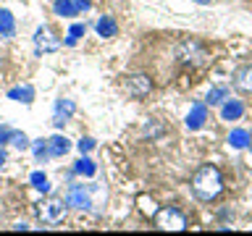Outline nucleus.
I'll list each match as a JSON object with an SVG mask.
<instances>
[{"mask_svg":"<svg viewBox=\"0 0 252 236\" xmlns=\"http://www.w3.org/2000/svg\"><path fill=\"white\" fill-rule=\"evenodd\" d=\"M223 189V176L216 165H202L200 171L194 173L192 178V192L200 197V200H216Z\"/></svg>","mask_w":252,"mask_h":236,"instance_id":"f257e3e1","label":"nucleus"},{"mask_svg":"<svg viewBox=\"0 0 252 236\" xmlns=\"http://www.w3.org/2000/svg\"><path fill=\"white\" fill-rule=\"evenodd\" d=\"M37 215L45 220V223H61L66 218V200H58V197H50L37 207Z\"/></svg>","mask_w":252,"mask_h":236,"instance_id":"f03ea898","label":"nucleus"},{"mask_svg":"<svg viewBox=\"0 0 252 236\" xmlns=\"http://www.w3.org/2000/svg\"><path fill=\"white\" fill-rule=\"evenodd\" d=\"M155 226L163 228V231H184V228H187V220H184V215H181L179 210L163 207V210L155 212Z\"/></svg>","mask_w":252,"mask_h":236,"instance_id":"7ed1b4c3","label":"nucleus"},{"mask_svg":"<svg viewBox=\"0 0 252 236\" xmlns=\"http://www.w3.org/2000/svg\"><path fill=\"white\" fill-rule=\"evenodd\" d=\"M66 205L68 207H76V210H90L92 207V194L90 189L82 186V184H74L66 189Z\"/></svg>","mask_w":252,"mask_h":236,"instance_id":"20e7f679","label":"nucleus"},{"mask_svg":"<svg viewBox=\"0 0 252 236\" xmlns=\"http://www.w3.org/2000/svg\"><path fill=\"white\" fill-rule=\"evenodd\" d=\"M179 58L184 63H197V66H205L208 63V53H205L202 45L197 42H181L179 45Z\"/></svg>","mask_w":252,"mask_h":236,"instance_id":"39448f33","label":"nucleus"},{"mask_svg":"<svg viewBox=\"0 0 252 236\" xmlns=\"http://www.w3.org/2000/svg\"><path fill=\"white\" fill-rule=\"evenodd\" d=\"M34 47H37V53H55L61 47V39L53 34V29L39 27L34 31Z\"/></svg>","mask_w":252,"mask_h":236,"instance_id":"423d86ee","label":"nucleus"},{"mask_svg":"<svg viewBox=\"0 0 252 236\" xmlns=\"http://www.w3.org/2000/svg\"><path fill=\"white\" fill-rule=\"evenodd\" d=\"M205 121H208V108H205V102H194L192 110H189V116H187V129L197 131L205 126Z\"/></svg>","mask_w":252,"mask_h":236,"instance_id":"0eeeda50","label":"nucleus"},{"mask_svg":"<svg viewBox=\"0 0 252 236\" xmlns=\"http://www.w3.org/2000/svg\"><path fill=\"white\" fill-rule=\"evenodd\" d=\"M74 110H76L74 102L66 100V97H61L58 102H55V116H53V123H55V126H63V123H66L71 116H74Z\"/></svg>","mask_w":252,"mask_h":236,"instance_id":"6e6552de","label":"nucleus"},{"mask_svg":"<svg viewBox=\"0 0 252 236\" xmlns=\"http://www.w3.org/2000/svg\"><path fill=\"white\" fill-rule=\"evenodd\" d=\"M234 87L244 94H252V66H244L234 74Z\"/></svg>","mask_w":252,"mask_h":236,"instance_id":"1a4fd4ad","label":"nucleus"},{"mask_svg":"<svg viewBox=\"0 0 252 236\" xmlns=\"http://www.w3.org/2000/svg\"><path fill=\"white\" fill-rule=\"evenodd\" d=\"M126 92L134 94V97H142V94H147L150 92V79L147 76H131L129 82H126Z\"/></svg>","mask_w":252,"mask_h":236,"instance_id":"9d476101","label":"nucleus"},{"mask_svg":"<svg viewBox=\"0 0 252 236\" xmlns=\"http://www.w3.org/2000/svg\"><path fill=\"white\" fill-rule=\"evenodd\" d=\"M16 31V21H13V13L0 8V39H11Z\"/></svg>","mask_w":252,"mask_h":236,"instance_id":"9b49d317","label":"nucleus"},{"mask_svg":"<svg viewBox=\"0 0 252 236\" xmlns=\"http://www.w3.org/2000/svg\"><path fill=\"white\" fill-rule=\"evenodd\" d=\"M242 113H244V105L239 100H228V102H223V108H220L223 121H236V118H242Z\"/></svg>","mask_w":252,"mask_h":236,"instance_id":"f8f14e48","label":"nucleus"},{"mask_svg":"<svg viewBox=\"0 0 252 236\" xmlns=\"http://www.w3.org/2000/svg\"><path fill=\"white\" fill-rule=\"evenodd\" d=\"M68 149H71V145H68L66 137H53V139H47V152H50L53 157H63Z\"/></svg>","mask_w":252,"mask_h":236,"instance_id":"ddd939ff","label":"nucleus"},{"mask_svg":"<svg viewBox=\"0 0 252 236\" xmlns=\"http://www.w3.org/2000/svg\"><path fill=\"white\" fill-rule=\"evenodd\" d=\"M8 97L16 100V102H24V105H29V102L34 100V89H32L29 84H24V87H13V89L8 92Z\"/></svg>","mask_w":252,"mask_h":236,"instance_id":"4468645a","label":"nucleus"},{"mask_svg":"<svg viewBox=\"0 0 252 236\" xmlns=\"http://www.w3.org/2000/svg\"><path fill=\"white\" fill-rule=\"evenodd\" d=\"M116 31H118V24L110 19V16H102V19L97 21V34L100 37H116Z\"/></svg>","mask_w":252,"mask_h":236,"instance_id":"2eb2a0df","label":"nucleus"},{"mask_svg":"<svg viewBox=\"0 0 252 236\" xmlns=\"http://www.w3.org/2000/svg\"><path fill=\"white\" fill-rule=\"evenodd\" d=\"M247 142H250V134L244 131V129H234L231 134H228V145H231V147H236V149L247 147Z\"/></svg>","mask_w":252,"mask_h":236,"instance_id":"dca6fc26","label":"nucleus"},{"mask_svg":"<svg viewBox=\"0 0 252 236\" xmlns=\"http://www.w3.org/2000/svg\"><path fill=\"white\" fill-rule=\"evenodd\" d=\"M79 176H94V173H97V165H94L90 157H82V160L76 163V168H74Z\"/></svg>","mask_w":252,"mask_h":236,"instance_id":"f3484780","label":"nucleus"},{"mask_svg":"<svg viewBox=\"0 0 252 236\" xmlns=\"http://www.w3.org/2000/svg\"><path fill=\"white\" fill-rule=\"evenodd\" d=\"M228 97V89L226 87H213V89L208 92V105H220Z\"/></svg>","mask_w":252,"mask_h":236,"instance_id":"a211bd4d","label":"nucleus"},{"mask_svg":"<svg viewBox=\"0 0 252 236\" xmlns=\"http://www.w3.org/2000/svg\"><path fill=\"white\" fill-rule=\"evenodd\" d=\"M76 3H71V0H55V13L58 16H76Z\"/></svg>","mask_w":252,"mask_h":236,"instance_id":"6ab92c4d","label":"nucleus"},{"mask_svg":"<svg viewBox=\"0 0 252 236\" xmlns=\"http://www.w3.org/2000/svg\"><path fill=\"white\" fill-rule=\"evenodd\" d=\"M84 31H87V27L84 24H74V27L68 29V37H66V45H76L79 39L84 37Z\"/></svg>","mask_w":252,"mask_h":236,"instance_id":"aec40b11","label":"nucleus"},{"mask_svg":"<svg viewBox=\"0 0 252 236\" xmlns=\"http://www.w3.org/2000/svg\"><path fill=\"white\" fill-rule=\"evenodd\" d=\"M29 181H32V186H34L37 192H47V189H50V184H47V176H45V173H39V171L32 173Z\"/></svg>","mask_w":252,"mask_h":236,"instance_id":"412c9836","label":"nucleus"},{"mask_svg":"<svg viewBox=\"0 0 252 236\" xmlns=\"http://www.w3.org/2000/svg\"><path fill=\"white\" fill-rule=\"evenodd\" d=\"M11 145H13V147H19V149H27V147H29L27 134H24V131H13V134H11Z\"/></svg>","mask_w":252,"mask_h":236,"instance_id":"4be33fe9","label":"nucleus"},{"mask_svg":"<svg viewBox=\"0 0 252 236\" xmlns=\"http://www.w3.org/2000/svg\"><path fill=\"white\" fill-rule=\"evenodd\" d=\"M32 147H34V157H37V160H45V157L50 155V152H47V142H42V139H37Z\"/></svg>","mask_w":252,"mask_h":236,"instance_id":"5701e85b","label":"nucleus"},{"mask_svg":"<svg viewBox=\"0 0 252 236\" xmlns=\"http://www.w3.org/2000/svg\"><path fill=\"white\" fill-rule=\"evenodd\" d=\"M139 207H142V212H147V215H155V205H153V200H147V197H139Z\"/></svg>","mask_w":252,"mask_h":236,"instance_id":"b1692460","label":"nucleus"},{"mask_svg":"<svg viewBox=\"0 0 252 236\" xmlns=\"http://www.w3.org/2000/svg\"><path fill=\"white\" fill-rule=\"evenodd\" d=\"M92 147H94V139H90V137L79 139V152H82V155H87V152H90Z\"/></svg>","mask_w":252,"mask_h":236,"instance_id":"393cba45","label":"nucleus"},{"mask_svg":"<svg viewBox=\"0 0 252 236\" xmlns=\"http://www.w3.org/2000/svg\"><path fill=\"white\" fill-rule=\"evenodd\" d=\"M11 134H13V129H11V126H0V145H5V142H11Z\"/></svg>","mask_w":252,"mask_h":236,"instance_id":"a878e982","label":"nucleus"},{"mask_svg":"<svg viewBox=\"0 0 252 236\" xmlns=\"http://www.w3.org/2000/svg\"><path fill=\"white\" fill-rule=\"evenodd\" d=\"M74 3H76V8H79V11H90V8H92V3H90V0H74Z\"/></svg>","mask_w":252,"mask_h":236,"instance_id":"bb28decb","label":"nucleus"},{"mask_svg":"<svg viewBox=\"0 0 252 236\" xmlns=\"http://www.w3.org/2000/svg\"><path fill=\"white\" fill-rule=\"evenodd\" d=\"M5 160H8V155H5V149L0 147V168H3V165H5Z\"/></svg>","mask_w":252,"mask_h":236,"instance_id":"cd10ccee","label":"nucleus"},{"mask_svg":"<svg viewBox=\"0 0 252 236\" xmlns=\"http://www.w3.org/2000/svg\"><path fill=\"white\" fill-rule=\"evenodd\" d=\"M194 3H200V5H208V3H210V0H194Z\"/></svg>","mask_w":252,"mask_h":236,"instance_id":"c85d7f7f","label":"nucleus"},{"mask_svg":"<svg viewBox=\"0 0 252 236\" xmlns=\"http://www.w3.org/2000/svg\"><path fill=\"white\" fill-rule=\"evenodd\" d=\"M247 147H250V149H252V134H250V142H247Z\"/></svg>","mask_w":252,"mask_h":236,"instance_id":"c756f323","label":"nucleus"},{"mask_svg":"<svg viewBox=\"0 0 252 236\" xmlns=\"http://www.w3.org/2000/svg\"><path fill=\"white\" fill-rule=\"evenodd\" d=\"M53 3H55V0H53Z\"/></svg>","mask_w":252,"mask_h":236,"instance_id":"7c9ffc66","label":"nucleus"}]
</instances>
